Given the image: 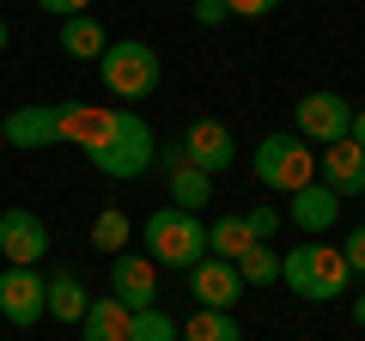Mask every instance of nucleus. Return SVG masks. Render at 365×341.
<instances>
[{
  "mask_svg": "<svg viewBox=\"0 0 365 341\" xmlns=\"http://www.w3.org/2000/svg\"><path fill=\"white\" fill-rule=\"evenodd\" d=\"M128 341H177V317L165 305H146V311L128 317Z\"/></svg>",
  "mask_w": 365,
  "mask_h": 341,
  "instance_id": "obj_22",
  "label": "nucleus"
},
{
  "mask_svg": "<svg viewBox=\"0 0 365 341\" xmlns=\"http://www.w3.org/2000/svg\"><path fill=\"white\" fill-rule=\"evenodd\" d=\"M189 292H195L201 311H232V305L244 299V280H237L232 263H220V256H201V263L189 268Z\"/></svg>",
  "mask_w": 365,
  "mask_h": 341,
  "instance_id": "obj_11",
  "label": "nucleus"
},
{
  "mask_svg": "<svg viewBox=\"0 0 365 341\" xmlns=\"http://www.w3.org/2000/svg\"><path fill=\"white\" fill-rule=\"evenodd\" d=\"M49 19H79V13H91V0H37Z\"/></svg>",
  "mask_w": 365,
  "mask_h": 341,
  "instance_id": "obj_27",
  "label": "nucleus"
},
{
  "mask_svg": "<svg viewBox=\"0 0 365 341\" xmlns=\"http://www.w3.org/2000/svg\"><path fill=\"white\" fill-rule=\"evenodd\" d=\"M341 263H347V275H353V280L365 275V225H353V232L341 238Z\"/></svg>",
  "mask_w": 365,
  "mask_h": 341,
  "instance_id": "obj_24",
  "label": "nucleus"
},
{
  "mask_svg": "<svg viewBox=\"0 0 365 341\" xmlns=\"http://www.w3.org/2000/svg\"><path fill=\"white\" fill-rule=\"evenodd\" d=\"M256 183L274 195H299L304 183H317V153L299 134H262L256 141Z\"/></svg>",
  "mask_w": 365,
  "mask_h": 341,
  "instance_id": "obj_5",
  "label": "nucleus"
},
{
  "mask_svg": "<svg viewBox=\"0 0 365 341\" xmlns=\"http://www.w3.org/2000/svg\"><path fill=\"white\" fill-rule=\"evenodd\" d=\"M43 292H49V280L37 268H0V323L13 329L43 323Z\"/></svg>",
  "mask_w": 365,
  "mask_h": 341,
  "instance_id": "obj_9",
  "label": "nucleus"
},
{
  "mask_svg": "<svg viewBox=\"0 0 365 341\" xmlns=\"http://www.w3.org/2000/svg\"><path fill=\"white\" fill-rule=\"evenodd\" d=\"M0 256H6V268H37L49 256V225L31 208H6L0 213Z\"/></svg>",
  "mask_w": 365,
  "mask_h": 341,
  "instance_id": "obj_7",
  "label": "nucleus"
},
{
  "mask_svg": "<svg viewBox=\"0 0 365 341\" xmlns=\"http://www.w3.org/2000/svg\"><path fill=\"white\" fill-rule=\"evenodd\" d=\"M86 305H91V292H86V280L79 275H49V292H43V317H55V323H79L86 317Z\"/></svg>",
  "mask_w": 365,
  "mask_h": 341,
  "instance_id": "obj_15",
  "label": "nucleus"
},
{
  "mask_svg": "<svg viewBox=\"0 0 365 341\" xmlns=\"http://www.w3.org/2000/svg\"><path fill=\"white\" fill-rule=\"evenodd\" d=\"M189 19H195L201 31H213V25H225L232 13H225V0H195V6H189Z\"/></svg>",
  "mask_w": 365,
  "mask_h": 341,
  "instance_id": "obj_25",
  "label": "nucleus"
},
{
  "mask_svg": "<svg viewBox=\"0 0 365 341\" xmlns=\"http://www.w3.org/2000/svg\"><path fill=\"white\" fill-rule=\"evenodd\" d=\"M128 238H134V225H128V213H122V208H104L98 220H91V250H104V256H122Z\"/></svg>",
  "mask_w": 365,
  "mask_h": 341,
  "instance_id": "obj_21",
  "label": "nucleus"
},
{
  "mask_svg": "<svg viewBox=\"0 0 365 341\" xmlns=\"http://www.w3.org/2000/svg\"><path fill=\"white\" fill-rule=\"evenodd\" d=\"M250 244H256V238H250L244 213H220V220L207 225V256H220V263H237Z\"/></svg>",
  "mask_w": 365,
  "mask_h": 341,
  "instance_id": "obj_18",
  "label": "nucleus"
},
{
  "mask_svg": "<svg viewBox=\"0 0 365 341\" xmlns=\"http://www.w3.org/2000/svg\"><path fill=\"white\" fill-rule=\"evenodd\" d=\"M292 122H299V141H317V146H335V141H347V128H353V104L341 92H304L299 98V110H292Z\"/></svg>",
  "mask_w": 365,
  "mask_h": 341,
  "instance_id": "obj_6",
  "label": "nucleus"
},
{
  "mask_svg": "<svg viewBox=\"0 0 365 341\" xmlns=\"http://www.w3.org/2000/svg\"><path fill=\"white\" fill-rule=\"evenodd\" d=\"M317 183H329L335 195H365V146H353V141L323 146V158H317Z\"/></svg>",
  "mask_w": 365,
  "mask_h": 341,
  "instance_id": "obj_13",
  "label": "nucleus"
},
{
  "mask_svg": "<svg viewBox=\"0 0 365 341\" xmlns=\"http://www.w3.org/2000/svg\"><path fill=\"white\" fill-rule=\"evenodd\" d=\"M6 43H13V31H6V19H0V55H6Z\"/></svg>",
  "mask_w": 365,
  "mask_h": 341,
  "instance_id": "obj_30",
  "label": "nucleus"
},
{
  "mask_svg": "<svg viewBox=\"0 0 365 341\" xmlns=\"http://www.w3.org/2000/svg\"><path fill=\"white\" fill-rule=\"evenodd\" d=\"M61 49L73 55V61H98V55L110 49V37H104V25L91 13H79V19H61Z\"/></svg>",
  "mask_w": 365,
  "mask_h": 341,
  "instance_id": "obj_17",
  "label": "nucleus"
},
{
  "mask_svg": "<svg viewBox=\"0 0 365 341\" xmlns=\"http://www.w3.org/2000/svg\"><path fill=\"white\" fill-rule=\"evenodd\" d=\"M353 323L365 329V292H353Z\"/></svg>",
  "mask_w": 365,
  "mask_h": 341,
  "instance_id": "obj_29",
  "label": "nucleus"
},
{
  "mask_svg": "<svg viewBox=\"0 0 365 341\" xmlns=\"http://www.w3.org/2000/svg\"><path fill=\"white\" fill-rule=\"evenodd\" d=\"M177 341H244V329H237L232 311H201L195 305V317L177 323Z\"/></svg>",
  "mask_w": 365,
  "mask_h": 341,
  "instance_id": "obj_19",
  "label": "nucleus"
},
{
  "mask_svg": "<svg viewBox=\"0 0 365 341\" xmlns=\"http://www.w3.org/2000/svg\"><path fill=\"white\" fill-rule=\"evenodd\" d=\"M0 146H6V134H0Z\"/></svg>",
  "mask_w": 365,
  "mask_h": 341,
  "instance_id": "obj_31",
  "label": "nucleus"
},
{
  "mask_svg": "<svg viewBox=\"0 0 365 341\" xmlns=\"http://www.w3.org/2000/svg\"><path fill=\"white\" fill-rule=\"evenodd\" d=\"M280 220H287V213H280V208H262V201H256V208L244 213V225H250V238H256V244H274Z\"/></svg>",
  "mask_w": 365,
  "mask_h": 341,
  "instance_id": "obj_23",
  "label": "nucleus"
},
{
  "mask_svg": "<svg viewBox=\"0 0 365 341\" xmlns=\"http://www.w3.org/2000/svg\"><path fill=\"white\" fill-rule=\"evenodd\" d=\"M274 6H280V0H225V13H232V19H268Z\"/></svg>",
  "mask_w": 365,
  "mask_h": 341,
  "instance_id": "obj_26",
  "label": "nucleus"
},
{
  "mask_svg": "<svg viewBox=\"0 0 365 341\" xmlns=\"http://www.w3.org/2000/svg\"><path fill=\"white\" fill-rule=\"evenodd\" d=\"M128 305L116 292H91L86 317H79V341H128Z\"/></svg>",
  "mask_w": 365,
  "mask_h": 341,
  "instance_id": "obj_14",
  "label": "nucleus"
},
{
  "mask_svg": "<svg viewBox=\"0 0 365 341\" xmlns=\"http://www.w3.org/2000/svg\"><path fill=\"white\" fill-rule=\"evenodd\" d=\"M177 146H182V158H189L195 170H207V177H220V170L237 165V141H232V128H225V122H213V116L189 122Z\"/></svg>",
  "mask_w": 365,
  "mask_h": 341,
  "instance_id": "obj_8",
  "label": "nucleus"
},
{
  "mask_svg": "<svg viewBox=\"0 0 365 341\" xmlns=\"http://www.w3.org/2000/svg\"><path fill=\"white\" fill-rule=\"evenodd\" d=\"M0 134L13 153H43V146H79L91 170L116 183H134L158 165V134L146 128L140 110L122 104H19L0 116Z\"/></svg>",
  "mask_w": 365,
  "mask_h": 341,
  "instance_id": "obj_1",
  "label": "nucleus"
},
{
  "mask_svg": "<svg viewBox=\"0 0 365 341\" xmlns=\"http://www.w3.org/2000/svg\"><path fill=\"white\" fill-rule=\"evenodd\" d=\"M232 268H237V280H244V292H250V287L262 292V287H274V280H280V250H274V244H250Z\"/></svg>",
  "mask_w": 365,
  "mask_h": 341,
  "instance_id": "obj_20",
  "label": "nucleus"
},
{
  "mask_svg": "<svg viewBox=\"0 0 365 341\" xmlns=\"http://www.w3.org/2000/svg\"><path fill=\"white\" fill-rule=\"evenodd\" d=\"M280 287L299 292V299H311V305L341 299V292L353 287L347 263H341V244H292L287 256H280Z\"/></svg>",
  "mask_w": 365,
  "mask_h": 341,
  "instance_id": "obj_3",
  "label": "nucleus"
},
{
  "mask_svg": "<svg viewBox=\"0 0 365 341\" xmlns=\"http://www.w3.org/2000/svg\"><path fill=\"white\" fill-rule=\"evenodd\" d=\"M158 73H165V61H158V49L140 43V37H122V43H110V49L98 55V79H104L110 98H122V110H134L140 98H153Z\"/></svg>",
  "mask_w": 365,
  "mask_h": 341,
  "instance_id": "obj_4",
  "label": "nucleus"
},
{
  "mask_svg": "<svg viewBox=\"0 0 365 341\" xmlns=\"http://www.w3.org/2000/svg\"><path fill=\"white\" fill-rule=\"evenodd\" d=\"M165 189H170V208H182V213H201L213 201V177H207V170H195V165L165 170Z\"/></svg>",
  "mask_w": 365,
  "mask_h": 341,
  "instance_id": "obj_16",
  "label": "nucleus"
},
{
  "mask_svg": "<svg viewBox=\"0 0 365 341\" xmlns=\"http://www.w3.org/2000/svg\"><path fill=\"white\" fill-rule=\"evenodd\" d=\"M347 141H353V146H365V110H353V128H347Z\"/></svg>",
  "mask_w": 365,
  "mask_h": 341,
  "instance_id": "obj_28",
  "label": "nucleus"
},
{
  "mask_svg": "<svg viewBox=\"0 0 365 341\" xmlns=\"http://www.w3.org/2000/svg\"><path fill=\"white\" fill-rule=\"evenodd\" d=\"M287 220L299 225L304 238H323V232L341 225V195L329 183H304L299 195H287Z\"/></svg>",
  "mask_w": 365,
  "mask_h": 341,
  "instance_id": "obj_12",
  "label": "nucleus"
},
{
  "mask_svg": "<svg viewBox=\"0 0 365 341\" xmlns=\"http://www.w3.org/2000/svg\"><path fill=\"white\" fill-rule=\"evenodd\" d=\"M110 292L128 311H146V305H158V268L140 250H122V256H110Z\"/></svg>",
  "mask_w": 365,
  "mask_h": 341,
  "instance_id": "obj_10",
  "label": "nucleus"
},
{
  "mask_svg": "<svg viewBox=\"0 0 365 341\" xmlns=\"http://www.w3.org/2000/svg\"><path fill=\"white\" fill-rule=\"evenodd\" d=\"M140 244H146V263L153 268H189L207 256V225L201 213H182V208H153L140 225Z\"/></svg>",
  "mask_w": 365,
  "mask_h": 341,
  "instance_id": "obj_2",
  "label": "nucleus"
}]
</instances>
